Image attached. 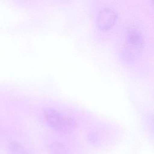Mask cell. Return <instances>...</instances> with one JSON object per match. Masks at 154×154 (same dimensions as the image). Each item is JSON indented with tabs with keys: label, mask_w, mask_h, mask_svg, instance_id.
I'll return each instance as SVG.
<instances>
[{
	"label": "cell",
	"mask_w": 154,
	"mask_h": 154,
	"mask_svg": "<svg viewBox=\"0 0 154 154\" xmlns=\"http://www.w3.org/2000/svg\"><path fill=\"white\" fill-rule=\"evenodd\" d=\"M44 113L47 122L54 129H63L68 124V122L66 119L59 112L53 108H46Z\"/></svg>",
	"instance_id": "obj_1"
},
{
	"label": "cell",
	"mask_w": 154,
	"mask_h": 154,
	"mask_svg": "<svg viewBox=\"0 0 154 154\" xmlns=\"http://www.w3.org/2000/svg\"><path fill=\"white\" fill-rule=\"evenodd\" d=\"M116 18L117 15L113 10L109 8L103 9L98 14L97 25L103 30L108 29L114 25Z\"/></svg>",
	"instance_id": "obj_2"
},
{
	"label": "cell",
	"mask_w": 154,
	"mask_h": 154,
	"mask_svg": "<svg viewBox=\"0 0 154 154\" xmlns=\"http://www.w3.org/2000/svg\"><path fill=\"white\" fill-rule=\"evenodd\" d=\"M10 154H29L28 151L21 145L16 142H11L9 146Z\"/></svg>",
	"instance_id": "obj_3"
},
{
	"label": "cell",
	"mask_w": 154,
	"mask_h": 154,
	"mask_svg": "<svg viewBox=\"0 0 154 154\" xmlns=\"http://www.w3.org/2000/svg\"><path fill=\"white\" fill-rule=\"evenodd\" d=\"M129 40L132 45L139 46L142 44L143 39L140 33L137 31H131L129 34Z\"/></svg>",
	"instance_id": "obj_4"
},
{
	"label": "cell",
	"mask_w": 154,
	"mask_h": 154,
	"mask_svg": "<svg viewBox=\"0 0 154 154\" xmlns=\"http://www.w3.org/2000/svg\"><path fill=\"white\" fill-rule=\"evenodd\" d=\"M50 150L52 154H68L64 146L59 143L52 144L50 147Z\"/></svg>",
	"instance_id": "obj_5"
},
{
	"label": "cell",
	"mask_w": 154,
	"mask_h": 154,
	"mask_svg": "<svg viewBox=\"0 0 154 154\" xmlns=\"http://www.w3.org/2000/svg\"><path fill=\"white\" fill-rule=\"evenodd\" d=\"M90 137L89 138L90 140H91L92 142H94V141H96V138L95 136H94V135H91V136H90Z\"/></svg>",
	"instance_id": "obj_6"
}]
</instances>
